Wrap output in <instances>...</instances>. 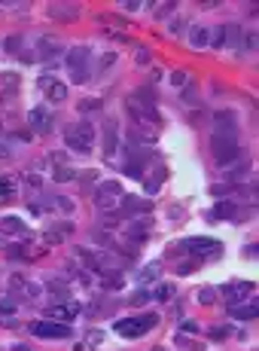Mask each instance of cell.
Returning a JSON list of instances; mask_svg holds the SVG:
<instances>
[{
    "label": "cell",
    "mask_w": 259,
    "mask_h": 351,
    "mask_svg": "<svg viewBox=\"0 0 259 351\" xmlns=\"http://www.w3.org/2000/svg\"><path fill=\"white\" fill-rule=\"evenodd\" d=\"M64 144L70 147V150L76 153H88L92 150V144H95V129H92V122H73V126H67L64 129Z\"/></svg>",
    "instance_id": "6da1fadb"
},
{
    "label": "cell",
    "mask_w": 259,
    "mask_h": 351,
    "mask_svg": "<svg viewBox=\"0 0 259 351\" xmlns=\"http://www.w3.org/2000/svg\"><path fill=\"white\" fill-rule=\"evenodd\" d=\"M210 150H213V162L220 168H229L232 162H241L238 138H210Z\"/></svg>",
    "instance_id": "7a4b0ae2"
},
{
    "label": "cell",
    "mask_w": 259,
    "mask_h": 351,
    "mask_svg": "<svg viewBox=\"0 0 259 351\" xmlns=\"http://www.w3.org/2000/svg\"><path fill=\"white\" fill-rule=\"evenodd\" d=\"M155 314H140V318H122V321H116L113 324V330L122 336V339H140L150 327H155Z\"/></svg>",
    "instance_id": "3957f363"
},
{
    "label": "cell",
    "mask_w": 259,
    "mask_h": 351,
    "mask_svg": "<svg viewBox=\"0 0 259 351\" xmlns=\"http://www.w3.org/2000/svg\"><path fill=\"white\" fill-rule=\"evenodd\" d=\"M88 58H92V49L88 46H73L70 52H64V64L70 67V76H73V83H83L86 76H88Z\"/></svg>",
    "instance_id": "277c9868"
},
{
    "label": "cell",
    "mask_w": 259,
    "mask_h": 351,
    "mask_svg": "<svg viewBox=\"0 0 259 351\" xmlns=\"http://www.w3.org/2000/svg\"><path fill=\"white\" fill-rule=\"evenodd\" d=\"M210 129H213L210 138H238V116H235V110H217L210 119Z\"/></svg>",
    "instance_id": "5b68a950"
},
{
    "label": "cell",
    "mask_w": 259,
    "mask_h": 351,
    "mask_svg": "<svg viewBox=\"0 0 259 351\" xmlns=\"http://www.w3.org/2000/svg\"><path fill=\"white\" fill-rule=\"evenodd\" d=\"M28 330L34 336H40V339H70L73 330L67 324H58V321H34Z\"/></svg>",
    "instance_id": "8992f818"
},
{
    "label": "cell",
    "mask_w": 259,
    "mask_h": 351,
    "mask_svg": "<svg viewBox=\"0 0 259 351\" xmlns=\"http://www.w3.org/2000/svg\"><path fill=\"white\" fill-rule=\"evenodd\" d=\"M125 192H122V184L119 180H104V184H98L95 189V205L101 211H110V205H113L116 199H122Z\"/></svg>",
    "instance_id": "52a82bcc"
},
{
    "label": "cell",
    "mask_w": 259,
    "mask_h": 351,
    "mask_svg": "<svg viewBox=\"0 0 259 351\" xmlns=\"http://www.w3.org/2000/svg\"><path fill=\"white\" fill-rule=\"evenodd\" d=\"M241 43V28L238 25H220V28H213L210 31V46H238Z\"/></svg>",
    "instance_id": "ba28073f"
},
{
    "label": "cell",
    "mask_w": 259,
    "mask_h": 351,
    "mask_svg": "<svg viewBox=\"0 0 259 351\" xmlns=\"http://www.w3.org/2000/svg\"><path fill=\"white\" fill-rule=\"evenodd\" d=\"M128 110L138 122H150V126H159V113H155V104H146L138 95H128Z\"/></svg>",
    "instance_id": "9c48e42d"
},
{
    "label": "cell",
    "mask_w": 259,
    "mask_h": 351,
    "mask_svg": "<svg viewBox=\"0 0 259 351\" xmlns=\"http://www.w3.org/2000/svg\"><path fill=\"white\" fill-rule=\"evenodd\" d=\"M180 247L189 254H220V241H213V239H183Z\"/></svg>",
    "instance_id": "30bf717a"
},
{
    "label": "cell",
    "mask_w": 259,
    "mask_h": 351,
    "mask_svg": "<svg viewBox=\"0 0 259 351\" xmlns=\"http://www.w3.org/2000/svg\"><path fill=\"white\" fill-rule=\"evenodd\" d=\"M28 122H31V129L37 131V134H46V131L52 129V110H46V107H34V110L28 113Z\"/></svg>",
    "instance_id": "8fae6325"
},
{
    "label": "cell",
    "mask_w": 259,
    "mask_h": 351,
    "mask_svg": "<svg viewBox=\"0 0 259 351\" xmlns=\"http://www.w3.org/2000/svg\"><path fill=\"white\" fill-rule=\"evenodd\" d=\"M116 147H119V126H116V119H104V156L110 162H113Z\"/></svg>",
    "instance_id": "7c38bea8"
},
{
    "label": "cell",
    "mask_w": 259,
    "mask_h": 351,
    "mask_svg": "<svg viewBox=\"0 0 259 351\" xmlns=\"http://www.w3.org/2000/svg\"><path fill=\"white\" fill-rule=\"evenodd\" d=\"M229 318H235V321L259 318V302H229Z\"/></svg>",
    "instance_id": "4fadbf2b"
},
{
    "label": "cell",
    "mask_w": 259,
    "mask_h": 351,
    "mask_svg": "<svg viewBox=\"0 0 259 351\" xmlns=\"http://www.w3.org/2000/svg\"><path fill=\"white\" fill-rule=\"evenodd\" d=\"M40 89L46 92L49 101H64L67 98V86L61 80H55V76H40Z\"/></svg>",
    "instance_id": "5bb4252c"
},
{
    "label": "cell",
    "mask_w": 259,
    "mask_h": 351,
    "mask_svg": "<svg viewBox=\"0 0 259 351\" xmlns=\"http://www.w3.org/2000/svg\"><path fill=\"white\" fill-rule=\"evenodd\" d=\"M153 205L146 199H138V196H122V214H128V217H138V214H150Z\"/></svg>",
    "instance_id": "9a60e30c"
},
{
    "label": "cell",
    "mask_w": 259,
    "mask_h": 351,
    "mask_svg": "<svg viewBox=\"0 0 259 351\" xmlns=\"http://www.w3.org/2000/svg\"><path fill=\"white\" fill-rule=\"evenodd\" d=\"M64 58V49L52 40H40V61L43 64H58Z\"/></svg>",
    "instance_id": "2e32d148"
},
{
    "label": "cell",
    "mask_w": 259,
    "mask_h": 351,
    "mask_svg": "<svg viewBox=\"0 0 259 351\" xmlns=\"http://www.w3.org/2000/svg\"><path fill=\"white\" fill-rule=\"evenodd\" d=\"M0 229H3L6 235H16V239H31V229L18 217H3L0 220Z\"/></svg>",
    "instance_id": "e0dca14e"
},
{
    "label": "cell",
    "mask_w": 259,
    "mask_h": 351,
    "mask_svg": "<svg viewBox=\"0 0 259 351\" xmlns=\"http://www.w3.org/2000/svg\"><path fill=\"white\" fill-rule=\"evenodd\" d=\"M223 293H226L232 302H241L244 296H250V293H253V281H235V284H226Z\"/></svg>",
    "instance_id": "ac0fdd59"
},
{
    "label": "cell",
    "mask_w": 259,
    "mask_h": 351,
    "mask_svg": "<svg viewBox=\"0 0 259 351\" xmlns=\"http://www.w3.org/2000/svg\"><path fill=\"white\" fill-rule=\"evenodd\" d=\"M235 217H238V208L229 205V202H220V205L207 214V220H235Z\"/></svg>",
    "instance_id": "d6986e66"
},
{
    "label": "cell",
    "mask_w": 259,
    "mask_h": 351,
    "mask_svg": "<svg viewBox=\"0 0 259 351\" xmlns=\"http://www.w3.org/2000/svg\"><path fill=\"white\" fill-rule=\"evenodd\" d=\"M189 46H195V49L210 46V31L207 28H192L189 31Z\"/></svg>",
    "instance_id": "ffe728a7"
},
{
    "label": "cell",
    "mask_w": 259,
    "mask_h": 351,
    "mask_svg": "<svg viewBox=\"0 0 259 351\" xmlns=\"http://www.w3.org/2000/svg\"><path fill=\"white\" fill-rule=\"evenodd\" d=\"M159 275H162V263H150L138 272V284H153Z\"/></svg>",
    "instance_id": "44dd1931"
},
{
    "label": "cell",
    "mask_w": 259,
    "mask_h": 351,
    "mask_svg": "<svg viewBox=\"0 0 259 351\" xmlns=\"http://www.w3.org/2000/svg\"><path fill=\"white\" fill-rule=\"evenodd\" d=\"M76 13H80V6H73V3H52L49 6V16L52 18H76Z\"/></svg>",
    "instance_id": "7402d4cb"
},
{
    "label": "cell",
    "mask_w": 259,
    "mask_h": 351,
    "mask_svg": "<svg viewBox=\"0 0 259 351\" xmlns=\"http://www.w3.org/2000/svg\"><path fill=\"white\" fill-rule=\"evenodd\" d=\"M18 189V184H16V177H9V174H3L0 177V202H9L13 199V192Z\"/></svg>",
    "instance_id": "603a6c76"
},
{
    "label": "cell",
    "mask_w": 259,
    "mask_h": 351,
    "mask_svg": "<svg viewBox=\"0 0 259 351\" xmlns=\"http://www.w3.org/2000/svg\"><path fill=\"white\" fill-rule=\"evenodd\" d=\"M146 232H150V220H143V223L134 220V223L128 226V239H131V241H143Z\"/></svg>",
    "instance_id": "cb8c5ba5"
},
{
    "label": "cell",
    "mask_w": 259,
    "mask_h": 351,
    "mask_svg": "<svg viewBox=\"0 0 259 351\" xmlns=\"http://www.w3.org/2000/svg\"><path fill=\"white\" fill-rule=\"evenodd\" d=\"M104 275V287L107 290H119L125 281H122V272H113V269H107V272H101Z\"/></svg>",
    "instance_id": "d4e9b609"
},
{
    "label": "cell",
    "mask_w": 259,
    "mask_h": 351,
    "mask_svg": "<svg viewBox=\"0 0 259 351\" xmlns=\"http://www.w3.org/2000/svg\"><path fill=\"white\" fill-rule=\"evenodd\" d=\"M70 232H73L70 223H58V226H52V229H49V241H61V239H67Z\"/></svg>",
    "instance_id": "484cf974"
},
{
    "label": "cell",
    "mask_w": 259,
    "mask_h": 351,
    "mask_svg": "<svg viewBox=\"0 0 259 351\" xmlns=\"http://www.w3.org/2000/svg\"><path fill=\"white\" fill-rule=\"evenodd\" d=\"M16 312H18V302L13 296H0V314H3V318H9V314H16Z\"/></svg>",
    "instance_id": "4316f807"
},
{
    "label": "cell",
    "mask_w": 259,
    "mask_h": 351,
    "mask_svg": "<svg viewBox=\"0 0 259 351\" xmlns=\"http://www.w3.org/2000/svg\"><path fill=\"white\" fill-rule=\"evenodd\" d=\"M159 186H162V168H159L153 177H146V196H155V192H159Z\"/></svg>",
    "instance_id": "83f0119b"
},
{
    "label": "cell",
    "mask_w": 259,
    "mask_h": 351,
    "mask_svg": "<svg viewBox=\"0 0 259 351\" xmlns=\"http://www.w3.org/2000/svg\"><path fill=\"white\" fill-rule=\"evenodd\" d=\"M73 177H76L73 168H64V165L55 168V180H58V184H67V180H73Z\"/></svg>",
    "instance_id": "f1b7e54d"
},
{
    "label": "cell",
    "mask_w": 259,
    "mask_h": 351,
    "mask_svg": "<svg viewBox=\"0 0 259 351\" xmlns=\"http://www.w3.org/2000/svg\"><path fill=\"white\" fill-rule=\"evenodd\" d=\"M213 299H217V290H213V287H201L198 290V302L201 305H210Z\"/></svg>",
    "instance_id": "f546056e"
},
{
    "label": "cell",
    "mask_w": 259,
    "mask_h": 351,
    "mask_svg": "<svg viewBox=\"0 0 259 351\" xmlns=\"http://www.w3.org/2000/svg\"><path fill=\"white\" fill-rule=\"evenodd\" d=\"M52 205L58 208V211H64V214H70V211H73V202H70V199H64V196H58V199H52Z\"/></svg>",
    "instance_id": "4dcf8cb0"
},
{
    "label": "cell",
    "mask_w": 259,
    "mask_h": 351,
    "mask_svg": "<svg viewBox=\"0 0 259 351\" xmlns=\"http://www.w3.org/2000/svg\"><path fill=\"white\" fill-rule=\"evenodd\" d=\"M171 293H174L171 284H162L159 290H155V299H162V302H165V299H171Z\"/></svg>",
    "instance_id": "1f68e13d"
},
{
    "label": "cell",
    "mask_w": 259,
    "mask_h": 351,
    "mask_svg": "<svg viewBox=\"0 0 259 351\" xmlns=\"http://www.w3.org/2000/svg\"><path fill=\"white\" fill-rule=\"evenodd\" d=\"M98 107H101V101H98V98H92V101H83V104H80V110H83V113H95Z\"/></svg>",
    "instance_id": "d6a6232c"
},
{
    "label": "cell",
    "mask_w": 259,
    "mask_h": 351,
    "mask_svg": "<svg viewBox=\"0 0 259 351\" xmlns=\"http://www.w3.org/2000/svg\"><path fill=\"white\" fill-rule=\"evenodd\" d=\"M229 189H235V184H217V186H213L210 192H213V196H226Z\"/></svg>",
    "instance_id": "836d02e7"
},
{
    "label": "cell",
    "mask_w": 259,
    "mask_h": 351,
    "mask_svg": "<svg viewBox=\"0 0 259 351\" xmlns=\"http://www.w3.org/2000/svg\"><path fill=\"white\" fill-rule=\"evenodd\" d=\"M6 49H9V52H18V49H21V37H9V40H6Z\"/></svg>",
    "instance_id": "e575fe53"
},
{
    "label": "cell",
    "mask_w": 259,
    "mask_h": 351,
    "mask_svg": "<svg viewBox=\"0 0 259 351\" xmlns=\"http://www.w3.org/2000/svg\"><path fill=\"white\" fill-rule=\"evenodd\" d=\"M180 330L192 336V333H198V324H195V321H183V327H180Z\"/></svg>",
    "instance_id": "d590c367"
},
{
    "label": "cell",
    "mask_w": 259,
    "mask_h": 351,
    "mask_svg": "<svg viewBox=\"0 0 259 351\" xmlns=\"http://www.w3.org/2000/svg\"><path fill=\"white\" fill-rule=\"evenodd\" d=\"M134 58H138V64H150V52H146V49H138V52H134Z\"/></svg>",
    "instance_id": "8d00e7d4"
},
{
    "label": "cell",
    "mask_w": 259,
    "mask_h": 351,
    "mask_svg": "<svg viewBox=\"0 0 259 351\" xmlns=\"http://www.w3.org/2000/svg\"><path fill=\"white\" fill-rule=\"evenodd\" d=\"M171 83H174V86H183V83H186V74H183V71H174V74H171Z\"/></svg>",
    "instance_id": "74e56055"
},
{
    "label": "cell",
    "mask_w": 259,
    "mask_h": 351,
    "mask_svg": "<svg viewBox=\"0 0 259 351\" xmlns=\"http://www.w3.org/2000/svg\"><path fill=\"white\" fill-rule=\"evenodd\" d=\"M146 299H150V293H134V296H131V305H140V302H146Z\"/></svg>",
    "instance_id": "f35d334b"
},
{
    "label": "cell",
    "mask_w": 259,
    "mask_h": 351,
    "mask_svg": "<svg viewBox=\"0 0 259 351\" xmlns=\"http://www.w3.org/2000/svg\"><path fill=\"white\" fill-rule=\"evenodd\" d=\"M171 9H174V3H165V6H159V13H155V16H159V18H168V16H171Z\"/></svg>",
    "instance_id": "ab89813d"
},
{
    "label": "cell",
    "mask_w": 259,
    "mask_h": 351,
    "mask_svg": "<svg viewBox=\"0 0 259 351\" xmlns=\"http://www.w3.org/2000/svg\"><path fill=\"white\" fill-rule=\"evenodd\" d=\"M244 37H247L244 46H247V49H256V34H244Z\"/></svg>",
    "instance_id": "60d3db41"
},
{
    "label": "cell",
    "mask_w": 259,
    "mask_h": 351,
    "mask_svg": "<svg viewBox=\"0 0 259 351\" xmlns=\"http://www.w3.org/2000/svg\"><path fill=\"white\" fill-rule=\"evenodd\" d=\"M210 336H213V339H226V327H217V330H213Z\"/></svg>",
    "instance_id": "b9f144b4"
},
{
    "label": "cell",
    "mask_w": 259,
    "mask_h": 351,
    "mask_svg": "<svg viewBox=\"0 0 259 351\" xmlns=\"http://www.w3.org/2000/svg\"><path fill=\"white\" fill-rule=\"evenodd\" d=\"M122 9H140L138 0H128V3H122Z\"/></svg>",
    "instance_id": "7bdbcfd3"
},
{
    "label": "cell",
    "mask_w": 259,
    "mask_h": 351,
    "mask_svg": "<svg viewBox=\"0 0 259 351\" xmlns=\"http://www.w3.org/2000/svg\"><path fill=\"white\" fill-rule=\"evenodd\" d=\"M16 351H31V348H21V345H18V348H16Z\"/></svg>",
    "instance_id": "ee69618b"
},
{
    "label": "cell",
    "mask_w": 259,
    "mask_h": 351,
    "mask_svg": "<svg viewBox=\"0 0 259 351\" xmlns=\"http://www.w3.org/2000/svg\"><path fill=\"white\" fill-rule=\"evenodd\" d=\"M159 351H162V348H159Z\"/></svg>",
    "instance_id": "f6af8a7d"
}]
</instances>
